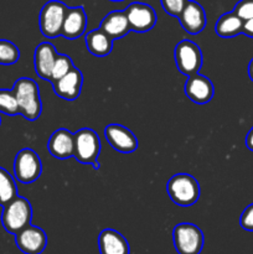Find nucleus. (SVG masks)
Masks as SVG:
<instances>
[{"mask_svg":"<svg viewBox=\"0 0 253 254\" xmlns=\"http://www.w3.org/2000/svg\"><path fill=\"white\" fill-rule=\"evenodd\" d=\"M47 149L54 158L60 160L73 158L74 134L64 128L57 129L50 136Z\"/></svg>","mask_w":253,"mask_h":254,"instance_id":"obj_14","label":"nucleus"},{"mask_svg":"<svg viewBox=\"0 0 253 254\" xmlns=\"http://www.w3.org/2000/svg\"><path fill=\"white\" fill-rule=\"evenodd\" d=\"M248 76H250L251 81L253 82V59L251 60L250 64H248Z\"/></svg>","mask_w":253,"mask_h":254,"instance_id":"obj_31","label":"nucleus"},{"mask_svg":"<svg viewBox=\"0 0 253 254\" xmlns=\"http://www.w3.org/2000/svg\"><path fill=\"white\" fill-rule=\"evenodd\" d=\"M98 247L101 254H129L128 241L118 231L106 228L98 236Z\"/></svg>","mask_w":253,"mask_h":254,"instance_id":"obj_18","label":"nucleus"},{"mask_svg":"<svg viewBox=\"0 0 253 254\" xmlns=\"http://www.w3.org/2000/svg\"><path fill=\"white\" fill-rule=\"evenodd\" d=\"M113 39L108 36L106 32L101 29L92 30L86 35V46L87 50L93 56L106 57L108 56L113 49Z\"/></svg>","mask_w":253,"mask_h":254,"instance_id":"obj_20","label":"nucleus"},{"mask_svg":"<svg viewBox=\"0 0 253 254\" xmlns=\"http://www.w3.org/2000/svg\"><path fill=\"white\" fill-rule=\"evenodd\" d=\"M87 27V15L82 6L68 7L62 25L61 36L67 40H74L84 34Z\"/></svg>","mask_w":253,"mask_h":254,"instance_id":"obj_16","label":"nucleus"},{"mask_svg":"<svg viewBox=\"0 0 253 254\" xmlns=\"http://www.w3.org/2000/svg\"><path fill=\"white\" fill-rule=\"evenodd\" d=\"M17 248L25 254H41L47 246V236L37 226H27L15 235Z\"/></svg>","mask_w":253,"mask_h":254,"instance_id":"obj_10","label":"nucleus"},{"mask_svg":"<svg viewBox=\"0 0 253 254\" xmlns=\"http://www.w3.org/2000/svg\"><path fill=\"white\" fill-rule=\"evenodd\" d=\"M174 59L179 71L188 77L198 73L202 66V52L198 45L190 40H183L176 45Z\"/></svg>","mask_w":253,"mask_h":254,"instance_id":"obj_7","label":"nucleus"},{"mask_svg":"<svg viewBox=\"0 0 253 254\" xmlns=\"http://www.w3.org/2000/svg\"><path fill=\"white\" fill-rule=\"evenodd\" d=\"M0 126H1V118H0Z\"/></svg>","mask_w":253,"mask_h":254,"instance_id":"obj_33","label":"nucleus"},{"mask_svg":"<svg viewBox=\"0 0 253 254\" xmlns=\"http://www.w3.org/2000/svg\"><path fill=\"white\" fill-rule=\"evenodd\" d=\"M99 29L113 40L123 39L131 31L124 10H116L107 14L102 20Z\"/></svg>","mask_w":253,"mask_h":254,"instance_id":"obj_19","label":"nucleus"},{"mask_svg":"<svg viewBox=\"0 0 253 254\" xmlns=\"http://www.w3.org/2000/svg\"><path fill=\"white\" fill-rule=\"evenodd\" d=\"M12 92L16 97L20 116L30 122L39 119L42 113V102L36 82L31 78L22 77L14 83Z\"/></svg>","mask_w":253,"mask_h":254,"instance_id":"obj_1","label":"nucleus"},{"mask_svg":"<svg viewBox=\"0 0 253 254\" xmlns=\"http://www.w3.org/2000/svg\"><path fill=\"white\" fill-rule=\"evenodd\" d=\"M101 153V140L93 129L83 128L74 133L73 158L81 164L93 165L96 170L99 169L98 156Z\"/></svg>","mask_w":253,"mask_h":254,"instance_id":"obj_4","label":"nucleus"},{"mask_svg":"<svg viewBox=\"0 0 253 254\" xmlns=\"http://www.w3.org/2000/svg\"><path fill=\"white\" fill-rule=\"evenodd\" d=\"M160 1L161 6H163L164 11H166V14L178 17L180 12L183 11L188 0H160Z\"/></svg>","mask_w":253,"mask_h":254,"instance_id":"obj_27","label":"nucleus"},{"mask_svg":"<svg viewBox=\"0 0 253 254\" xmlns=\"http://www.w3.org/2000/svg\"><path fill=\"white\" fill-rule=\"evenodd\" d=\"M42 174V163L36 151L32 149H21L14 160V176L19 183L31 184Z\"/></svg>","mask_w":253,"mask_h":254,"instance_id":"obj_8","label":"nucleus"},{"mask_svg":"<svg viewBox=\"0 0 253 254\" xmlns=\"http://www.w3.org/2000/svg\"><path fill=\"white\" fill-rule=\"evenodd\" d=\"M68 6L60 0H51L42 6L40 11L39 24L42 35L47 39L61 36L62 25Z\"/></svg>","mask_w":253,"mask_h":254,"instance_id":"obj_5","label":"nucleus"},{"mask_svg":"<svg viewBox=\"0 0 253 254\" xmlns=\"http://www.w3.org/2000/svg\"><path fill=\"white\" fill-rule=\"evenodd\" d=\"M111 1H124V0H111Z\"/></svg>","mask_w":253,"mask_h":254,"instance_id":"obj_32","label":"nucleus"},{"mask_svg":"<svg viewBox=\"0 0 253 254\" xmlns=\"http://www.w3.org/2000/svg\"><path fill=\"white\" fill-rule=\"evenodd\" d=\"M17 195V186L11 174L0 166V206L4 207L6 203L14 200Z\"/></svg>","mask_w":253,"mask_h":254,"instance_id":"obj_22","label":"nucleus"},{"mask_svg":"<svg viewBox=\"0 0 253 254\" xmlns=\"http://www.w3.org/2000/svg\"><path fill=\"white\" fill-rule=\"evenodd\" d=\"M0 113L16 116L19 114L16 97L12 89H0Z\"/></svg>","mask_w":253,"mask_h":254,"instance_id":"obj_25","label":"nucleus"},{"mask_svg":"<svg viewBox=\"0 0 253 254\" xmlns=\"http://www.w3.org/2000/svg\"><path fill=\"white\" fill-rule=\"evenodd\" d=\"M82 84H83L82 72L77 67H74L66 76L54 82L52 86H54V92L60 98L66 99V101H74L81 94Z\"/></svg>","mask_w":253,"mask_h":254,"instance_id":"obj_15","label":"nucleus"},{"mask_svg":"<svg viewBox=\"0 0 253 254\" xmlns=\"http://www.w3.org/2000/svg\"><path fill=\"white\" fill-rule=\"evenodd\" d=\"M185 93L193 103L206 104L213 98L215 87L208 77L195 73L192 76H189L186 79Z\"/></svg>","mask_w":253,"mask_h":254,"instance_id":"obj_12","label":"nucleus"},{"mask_svg":"<svg viewBox=\"0 0 253 254\" xmlns=\"http://www.w3.org/2000/svg\"><path fill=\"white\" fill-rule=\"evenodd\" d=\"M19 59L20 51L16 45L7 40H0V64H14Z\"/></svg>","mask_w":253,"mask_h":254,"instance_id":"obj_24","label":"nucleus"},{"mask_svg":"<svg viewBox=\"0 0 253 254\" xmlns=\"http://www.w3.org/2000/svg\"><path fill=\"white\" fill-rule=\"evenodd\" d=\"M32 207L29 200L16 196L2 207L1 223L6 232L16 235L25 227L31 225Z\"/></svg>","mask_w":253,"mask_h":254,"instance_id":"obj_2","label":"nucleus"},{"mask_svg":"<svg viewBox=\"0 0 253 254\" xmlns=\"http://www.w3.org/2000/svg\"><path fill=\"white\" fill-rule=\"evenodd\" d=\"M126 15V19L129 21L131 31L135 32H146L150 31L155 26L158 21L156 12L150 5L144 4V2H131L124 10Z\"/></svg>","mask_w":253,"mask_h":254,"instance_id":"obj_9","label":"nucleus"},{"mask_svg":"<svg viewBox=\"0 0 253 254\" xmlns=\"http://www.w3.org/2000/svg\"><path fill=\"white\" fill-rule=\"evenodd\" d=\"M242 34H245L246 36L253 39V17L252 19H250V20H247V21L243 22Z\"/></svg>","mask_w":253,"mask_h":254,"instance_id":"obj_29","label":"nucleus"},{"mask_svg":"<svg viewBox=\"0 0 253 254\" xmlns=\"http://www.w3.org/2000/svg\"><path fill=\"white\" fill-rule=\"evenodd\" d=\"M57 55L59 54H57L56 49L50 42L46 41L37 45L34 54V66L35 72H36L40 78L50 81L52 67H54L55 61H56Z\"/></svg>","mask_w":253,"mask_h":254,"instance_id":"obj_17","label":"nucleus"},{"mask_svg":"<svg viewBox=\"0 0 253 254\" xmlns=\"http://www.w3.org/2000/svg\"><path fill=\"white\" fill-rule=\"evenodd\" d=\"M246 146L253 151V128L248 131L247 136H246Z\"/></svg>","mask_w":253,"mask_h":254,"instance_id":"obj_30","label":"nucleus"},{"mask_svg":"<svg viewBox=\"0 0 253 254\" xmlns=\"http://www.w3.org/2000/svg\"><path fill=\"white\" fill-rule=\"evenodd\" d=\"M104 136L109 145L119 153L129 154L138 149V139L130 129L121 124H109L104 128Z\"/></svg>","mask_w":253,"mask_h":254,"instance_id":"obj_11","label":"nucleus"},{"mask_svg":"<svg viewBox=\"0 0 253 254\" xmlns=\"http://www.w3.org/2000/svg\"><path fill=\"white\" fill-rule=\"evenodd\" d=\"M233 12L237 15L238 17L247 21V20L252 19L253 17V0H240L236 4Z\"/></svg>","mask_w":253,"mask_h":254,"instance_id":"obj_26","label":"nucleus"},{"mask_svg":"<svg viewBox=\"0 0 253 254\" xmlns=\"http://www.w3.org/2000/svg\"><path fill=\"white\" fill-rule=\"evenodd\" d=\"M173 242L179 254H200L203 248V233L192 223H179L173 230Z\"/></svg>","mask_w":253,"mask_h":254,"instance_id":"obj_6","label":"nucleus"},{"mask_svg":"<svg viewBox=\"0 0 253 254\" xmlns=\"http://www.w3.org/2000/svg\"><path fill=\"white\" fill-rule=\"evenodd\" d=\"M178 17L183 29L191 35L200 34L207 24L205 10L198 2L193 0H188Z\"/></svg>","mask_w":253,"mask_h":254,"instance_id":"obj_13","label":"nucleus"},{"mask_svg":"<svg viewBox=\"0 0 253 254\" xmlns=\"http://www.w3.org/2000/svg\"><path fill=\"white\" fill-rule=\"evenodd\" d=\"M243 20L238 17L233 11L226 12L218 17L216 22L215 31L222 39H232L237 35L242 34Z\"/></svg>","mask_w":253,"mask_h":254,"instance_id":"obj_21","label":"nucleus"},{"mask_svg":"<svg viewBox=\"0 0 253 254\" xmlns=\"http://www.w3.org/2000/svg\"><path fill=\"white\" fill-rule=\"evenodd\" d=\"M74 68L73 61L69 56L67 55H57L56 61H55L54 67H52L51 71V77H50V82L54 83L57 79L62 78L63 76H66L68 72H71Z\"/></svg>","mask_w":253,"mask_h":254,"instance_id":"obj_23","label":"nucleus"},{"mask_svg":"<svg viewBox=\"0 0 253 254\" xmlns=\"http://www.w3.org/2000/svg\"><path fill=\"white\" fill-rule=\"evenodd\" d=\"M240 225L243 230L248 232H253V203L248 205L243 210L242 215L240 217Z\"/></svg>","mask_w":253,"mask_h":254,"instance_id":"obj_28","label":"nucleus"},{"mask_svg":"<svg viewBox=\"0 0 253 254\" xmlns=\"http://www.w3.org/2000/svg\"><path fill=\"white\" fill-rule=\"evenodd\" d=\"M169 197L181 207H189L196 203L200 197V185L193 176L189 174H176L168 181Z\"/></svg>","mask_w":253,"mask_h":254,"instance_id":"obj_3","label":"nucleus"}]
</instances>
